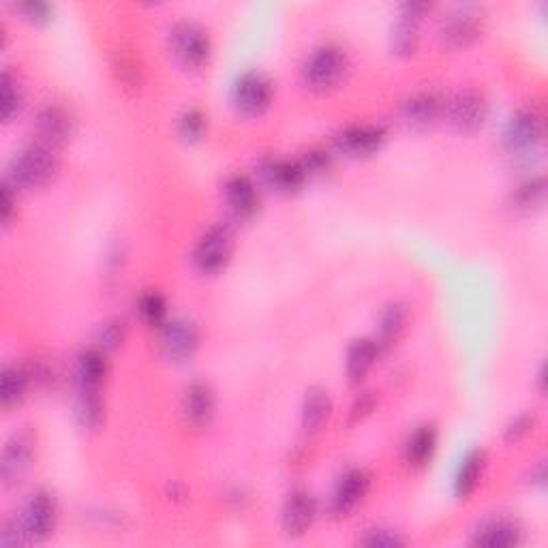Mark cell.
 <instances>
[{
    "label": "cell",
    "instance_id": "38",
    "mask_svg": "<svg viewBox=\"0 0 548 548\" xmlns=\"http://www.w3.org/2000/svg\"><path fill=\"white\" fill-rule=\"evenodd\" d=\"M15 204H18V191H15L9 182L3 185V221L9 225L15 212Z\"/></svg>",
    "mask_w": 548,
    "mask_h": 548
},
{
    "label": "cell",
    "instance_id": "27",
    "mask_svg": "<svg viewBox=\"0 0 548 548\" xmlns=\"http://www.w3.org/2000/svg\"><path fill=\"white\" fill-rule=\"evenodd\" d=\"M33 384V373L20 364H9L3 369V388H0V399H3L5 409L18 407L28 394V388Z\"/></svg>",
    "mask_w": 548,
    "mask_h": 548
},
{
    "label": "cell",
    "instance_id": "33",
    "mask_svg": "<svg viewBox=\"0 0 548 548\" xmlns=\"http://www.w3.org/2000/svg\"><path fill=\"white\" fill-rule=\"evenodd\" d=\"M123 339H125V322H120V319H112V322L105 324L99 332V347L108 352V349L116 347L118 343H123Z\"/></svg>",
    "mask_w": 548,
    "mask_h": 548
},
{
    "label": "cell",
    "instance_id": "17",
    "mask_svg": "<svg viewBox=\"0 0 548 548\" xmlns=\"http://www.w3.org/2000/svg\"><path fill=\"white\" fill-rule=\"evenodd\" d=\"M35 129L39 135V142L58 148L69 142V137L73 133V118L63 105L50 103L39 110L35 118Z\"/></svg>",
    "mask_w": 548,
    "mask_h": 548
},
{
    "label": "cell",
    "instance_id": "26",
    "mask_svg": "<svg viewBox=\"0 0 548 548\" xmlns=\"http://www.w3.org/2000/svg\"><path fill=\"white\" fill-rule=\"evenodd\" d=\"M409 322V307L401 300H394L386 304L384 311L379 313L377 319V343L382 345V349H388L392 345H397L399 339L403 337V332Z\"/></svg>",
    "mask_w": 548,
    "mask_h": 548
},
{
    "label": "cell",
    "instance_id": "14",
    "mask_svg": "<svg viewBox=\"0 0 548 548\" xmlns=\"http://www.w3.org/2000/svg\"><path fill=\"white\" fill-rule=\"evenodd\" d=\"M317 519V499L304 489H294L283 501L281 525L289 538L307 534Z\"/></svg>",
    "mask_w": 548,
    "mask_h": 548
},
{
    "label": "cell",
    "instance_id": "21",
    "mask_svg": "<svg viewBox=\"0 0 548 548\" xmlns=\"http://www.w3.org/2000/svg\"><path fill=\"white\" fill-rule=\"evenodd\" d=\"M264 176L268 180V185L274 187L281 193H296L300 191L307 180L311 178L309 172L304 170V165L300 159H270L264 165Z\"/></svg>",
    "mask_w": 548,
    "mask_h": 548
},
{
    "label": "cell",
    "instance_id": "34",
    "mask_svg": "<svg viewBox=\"0 0 548 548\" xmlns=\"http://www.w3.org/2000/svg\"><path fill=\"white\" fill-rule=\"evenodd\" d=\"M538 418L536 414H521V416H516L508 426H506V439L508 441H519L523 437H527L531 431H534V426H536Z\"/></svg>",
    "mask_w": 548,
    "mask_h": 548
},
{
    "label": "cell",
    "instance_id": "13",
    "mask_svg": "<svg viewBox=\"0 0 548 548\" xmlns=\"http://www.w3.org/2000/svg\"><path fill=\"white\" fill-rule=\"evenodd\" d=\"M388 140V131L382 125H352L339 131L334 146L349 157H371L382 150Z\"/></svg>",
    "mask_w": 548,
    "mask_h": 548
},
{
    "label": "cell",
    "instance_id": "25",
    "mask_svg": "<svg viewBox=\"0 0 548 548\" xmlns=\"http://www.w3.org/2000/svg\"><path fill=\"white\" fill-rule=\"evenodd\" d=\"M486 469V452L482 448L469 450L454 474V495L459 499H467L476 493L478 484Z\"/></svg>",
    "mask_w": 548,
    "mask_h": 548
},
{
    "label": "cell",
    "instance_id": "18",
    "mask_svg": "<svg viewBox=\"0 0 548 548\" xmlns=\"http://www.w3.org/2000/svg\"><path fill=\"white\" fill-rule=\"evenodd\" d=\"M446 112V101L431 90L411 95L403 103V120L414 129H429Z\"/></svg>",
    "mask_w": 548,
    "mask_h": 548
},
{
    "label": "cell",
    "instance_id": "15",
    "mask_svg": "<svg viewBox=\"0 0 548 548\" xmlns=\"http://www.w3.org/2000/svg\"><path fill=\"white\" fill-rule=\"evenodd\" d=\"M223 195L227 208H230V212L238 221H249L257 215V210H260V191H257L255 182L245 174L227 178Z\"/></svg>",
    "mask_w": 548,
    "mask_h": 548
},
{
    "label": "cell",
    "instance_id": "32",
    "mask_svg": "<svg viewBox=\"0 0 548 548\" xmlns=\"http://www.w3.org/2000/svg\"><path fill=\"white\" fill-rule=\"evenodd\" d=\"M137 313L152 328H161L170 319L167 317V300L155 289H148L137 298Z\"/></svg>",
    "mask_w": 548,
    "mask_h": 548
},
{
    "label": "cell",
    "instance_id": "30",
    "mask_svg": "<svg viewBox=\"0 0 548 548\" xmlns=\"http://www.w3.org/2000/svg\"><path fill=\"white\" fill-rule=\"evenodd\" d=\"M176 131L182 142L197 144L202 142L208 133V116L200 108H187L176 120Z\"/></svg>",
    "mask_w": 548,
    "mask_h": 548
},
{
    "label": "cell",
    "instance_id": "20",
    "mask_svg": "<svg viewBox=\"0 0 548 548\" xmlns=\"http://www.w3.org/2000/svg\"><path fill=\"white\" fill-rule=\"evenodd\" d=\"M525 540V529L516 519H508V516H499V519H491L482 523L476 534L474 544L478 546H491V548H504V546H519Z\"/></svg>",
    "mask_w": 548,
    "mask_h": 548
},
{
    "label": "cell",
    "instance_id": "12",
    "mask_svg": "<svg viewBox=\"0 0 548 548\" xmlns=\"http://www.w3.org/2000/svg\"><path fill=\"white\" fill-rule=\"evenodd\" d=\"M371 476L360 467L347 469L345 474L334 484V491L330 497V512L334 516H349L352 514L364 497L369 495Z\"/></svg>",
    "mask_w": 548,
    "mask_h": 548
},
{
    "label": "cell",
    "instance_id": "8",
    "mask_svg": "<svg viewBox=\"0 0 548 548\" xmlns=\"http://www.w3.org/2000/svg\"><path fill=\"white\" fill-rule=\"evenodd\" d=\"M274 101V84L262 71H245L232 86V103L242 116H262Z\"/></svg>",
    "mask_w": 548,
    "mask_h": 548
},
{
    "label": "cell",
    "instance_id": "37",
    "mask_svg": "<svg viewBox=\"0 0 548 548\" xmlns=\"http://www.w3.org/2000/svg\"><path fill=\"white\" fill-rule=\"evenodd\" d=\"M18 9L26 15V20L37 22V24L48 22L50 15L54 13V9L48 3H24Z\"/></svg>",
    "mask_w": 548,
    "mask_h": 548
},
{
    "label": "cell",
    "instance_id": "5",
    "mask_svg": "<svg viewBox=\"0 0 548 548\" xmlns=\"http://www.w3.org/2000/svg\"><path fill=\"white\" fill-rule=\"evenodd\" d=\"M37 454V435L30 426L15 431L3 448V456H0V482L5 489H13L18 486L26 476L30 467H33Z\"/></svg>",
    "mask_w": 548,
    "mask_h": 548
},
{
    "label": "cell",
    "instance_id": "35",
    "mask_svg": "<svg viewBox=\"0 0 548 548\" xmlns=\"http://www.w3.org/2000/svg\"><path fill=\"white\" fill-rule=\"evenodd\" d=\"M405 540L397 534V531L390 529H373L369 531V536L362 540V544L367 546H401Z\"/></svg>",
    "mask_w": 548,
    "mask_h": 548
},
{
    "label": "cell",
    "instance_id": "19",
    "mask_svg": "<svg viewBox=\"0 0 548 548\" xmlns=\"http://www.w3.org/2000/svg\"><path fill=\"white\" fill-rule=\"evenodd\" d=\"M482 33V18L474 9H461L452 13L450 18L441 26V41L448 48H465V45L474 43Z\"/></svg>",
    "mask_w": 548,
    "mask_h": 548
},
{
    "label": "cell",
    "instance_id": "16",
    "mask_svg": "<svg viewBox=\"0 0 548 548\" xmlns=\"http://www.w3.org/2000/svg\"><path fill=\"white\" fill-rule=\"evenodd\" d=\"M217 399L215 390L210 388L206 382H193L185 388L182 394V416L185 420L195 426V429H204L215 418Z\"/></svg>",
    "mask_w": 548,
    "mask_h": 548
},
{
    "label": "cell",
    "instance_id": "6",
    "mask_svg": "<svg viewBox=\"0 0 548 548\" xmlns=\"http://www.w3.org/2000/svg\"><path fill=\"white\" fill-rule=\"evenodd\" d=\"M18 523L26 542H45L52 538L58 525V501L54 493L39 489L30 495Z\"/></svg>",
    "mask_w": 548,
    "mask_h": 548
},
{
    "label": "cell",
    "instance_id": "24",
    "mask_svg": "<svg viewBox=\"0 0 548 548\" xmlns=\"http://www.w3.org/2000/svg\"><path fill=\"white\" fill-rule=\"evenodd\" d=\"M437 444H439V433L435 429V424L416 426V429L409 433L405 446H403L405 461L411 467H426L433 461V456L437 452Z\"/></svg>",
    "mask_w": 548,
    "mask_h": 548
},
{
    "label": "cell",
    "instance_id": "22",
    "mask_svg": "<svg viewBox=\"0 0 548 548\" xmlns=\"http://www.w3.org/2000/svg\"><path fill=\"white\" fill-rule=\"evenodd\" d=\"M384 349L377 343L375 337H362L356 339L352 345L347 347V358H345V373L349 384H360L367 373L373 369L379 354Z\"/></svg>",
    "mask_w": 548,
    "mask_h": 548
},
{
    "label": "cell",
    "instance_id": "7",
    "mask_svg": "<svg viewBox=\"0 0 548 548\" xmlns=\"http://www.w3.org/2000/svg\"><path fill=\"white\" fill-rule=\"evenodd\" d=\"M544 142V116L534 105L516 110L504 131V144L512 155H534Z\"/></svg>",
    "mask_w": 548,
    "mask_h": 548
},
{
    "label": "cell",
    "instance_id": "9",
    "mask_svg": "<svg viewBox=\"0 0 548 548\" xmlns=\"http://www.w3.org/2000/svg\"><path fill=\"white\" fill-rule=\"evenodd\" d=\"M452 127L461 133H476L486 125L489 118V103L478 90H461L448 103L446 112Z\"/></svg>",
    "mask_w": 548,
    "mask_h": 548
},
{
    "label": "cell",
    "instance_id": "29",
    "mask_svg": "<svg viewBox=\"0 0 548 548\" xmlns=\"http://www.w3.org/2000/svg\"><path fill=\"white\" fill-rule=\"evenodd\" d=\"M0 101H3L0 110H3L5 123H11L24 108V90L11 71H5L3 80H0Z\"/></svg>",
    "mask_w": 548,
    "mask_h": 548
},
{
    "label": "cell",
    "instance_id": "28",
    "mask_svg": "<svg viewBox=\"0 0 548 548\" xmlns=\"http://www.w3.org/2000/svg\"><path fill=\"white\" fill-rule=\"evenodd\" d=\"M418 26H420V20L401 15V20L394 24L392 35H390V45L394 54L409 56L418 50V41H420Z\"/></svg>",
    "mask_w": 548,
    "mask_h": 548
},
{
    "label": "cell",
    "instance_id": "23",
    "mask_svg": "<svg viewBox=\"0 0 548 548\" xmlns=\"http://www.w3.org/2000/svg\"><path fill=\"white\" fill-rule=\"evenodd\" d=\"M332 416V399L326 388L313 386L307 390L302 399V411H300V424L302 431L315 435L324 429V424Z\"/></svg>",
    "mask_w": 548,
    "mask_h": 548
},
{
    "label": "cell",
    "instance_id": "1",
    "mask_svg": "<svg viewBox=\"0 0 548 548\" xmlns=\"http://www.w3.org/2000/svg\"><path fill=\"white\" fill-rule=\"evenodd\" d=\"M60 170V159L56 148L43 142L28 144L20 148L9 161L7 180L15 191L39 189L54 180Z\"/></svg>",
    "mask_w": 548,
    "mask_h": 548
},
{
    "label": "cell",
    "instance_id": "2",
    "mask_svg": "<svg viewBox=\"0 0 548 548\" xmlns=\"http://www.w3.org/2000/svg\"><path fill=\"white\" fill-rule=\"evenodd\" d=\"M349 71V56L339 43H322L307 56L300 69L304 86L317 93L337 88Z\"/></svg>",
    "mask_w": 548,
    "mask_h": 548
},
{
    "label": "cell",
    "instance_id": "4",
    "mask_svg": "<svg viewBox=\"0 0 548 548\" xmlns=\"http://www.w3.org/2000/svg\"><path fill=\"white\" fill-rule=\"evenodd\" d=\"M236 249L234 230L227 223H215L197 238L193 249V264L204 274H217L232 262Z\"/></svg>",
    "mask_w": 548,
    "mask_h": 548
},
{
    "label": "cell",
    "instance_id": "10",
    "mask_svg": "<svg viewBox=\"0 0 548 548\" xmlns=\"http://www.w3.org/2000/svg\"><path fill=\"white\" fill-rule=\"evenodd\" d=\"M108 373L110 362L105 349H82L78 360H75V397H99Z\"/></svg>",
    "mask_w": 548,
    "mask_h": 548
},
{
    "label": "cell",
    "instance_id": "11",
    "mask_svg": "<svg viewBox=\"0 0 548 548\" xmlns=\"http://www.w3.org/2000/svg\"><path fill=\"white\" fill-rule=\"evenodd\" d=\"M161 330V347L165 356L174 362H187L195 356L200 347V330L185 317H174L159 328Z\"/></svg>",
    "mask_w": 548,
    "mask_h": 548
},
{
    "label": "cell",
    "instance_id": "36",
    "mask_svg": "<svg viewBox=\"0 0 548 548\" xmlns=\"http://www.w3.org/2000/svg\"><path fill=\"white\" fill-rule=\"evenodd\" d=\"M375 394L373 392H364L362 397L356 399V403L352 405V411H349V422H360L364 416H369L371 411L375 409Z\"/></svg>",
    "mask_w": 548,
    "mask_h": 548
},
{
    "label": "cell",
    "instance_id": "31",
    "mask_svg": "<svg viewBox=\"0 0 548 548\" xmlns=\"http://www.w3.org/2000/svg\"><path fill=\"white\" fill-rule=\"evenodd\" d=\"M544 197H546V182L542 176H534V178H527L514 189L512 204L516 210L531 212L544 204Z\"/></svg>",
    "mask_w": 548,
    "mask_h": 548
},
{
    "label": "cell",
    "instance_id": "3",
    "mask_svg": "<svg viewBox=\"0 0 548 548\" xmlns=\"http://www.w3.org/2000/svg\"><path fill=\"white\" fill-rule=\"evenodd\" d=\"M167 41H170L174 58L185 69L197 71L208 65L212 56V41L204 26L191 20H180L170 28Z\"/></svg>",
    "mask_w": 548,
    "mask_h": 548
}]
</instances>
